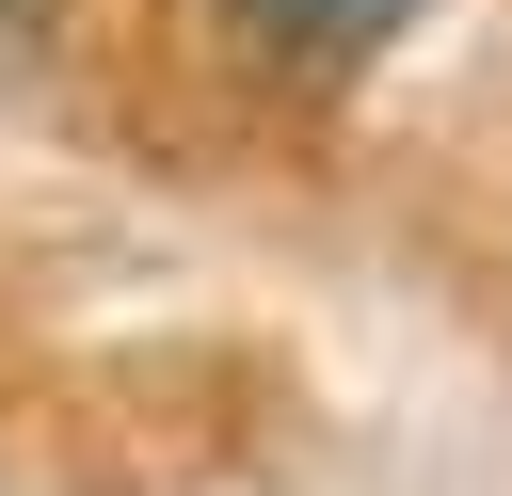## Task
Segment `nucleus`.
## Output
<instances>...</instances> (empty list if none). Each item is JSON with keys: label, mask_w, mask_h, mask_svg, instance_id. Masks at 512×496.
Returning a JSON list of instances; mask_svg holds the SVG:
<instances>
[{"label": "nucleus", "mask_w": 512, "mask_h": 496, "mask_svg": "<svg viewBox=\"0 0 512 496\" xmlns=\"http://www.w3.org/2000/svg\"><path fill=\"white\" fill-rule=\"evenodd\" d=\"M240 16H256L272 48H304V64H368V48H384V32H416L432 0H240Z\"/></svg>", "instance_id": "1"}]
</instances>
